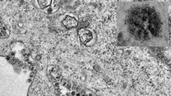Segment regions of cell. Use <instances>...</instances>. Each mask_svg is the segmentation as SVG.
<instances>
[{
  "instance_id": "cell-1",
  "label": "cell",
  "mask_w": 171,
  "mask_h": 96,
  "mask_svg": "<svg viewBox=\"0 0 171 96\" xmlns=\"http://www.w3.org/2000/svg\"><path fill=\"white\" fill-rule=\"evenodd\" d=\"M79 36L81 43L87 44L92 39L93 33L90 30H86L84 28H81L79 30Z\"/></svg>"
},
{
  "instance_id": "cell-3",
  "label": "cell",
  "mask_w": 171,
  "mask_h": 96,
  "mask_svg": "<svg viewBox=\"0 0 171 96\" xmlns=\"http://www.w3.org/2000/svg\"><path fill=\"white\" fill-rule=\"evenodd\" d=\"M47 71H48L49 74L56 79V78L58 79L62 76V71H61L60 67L57 66H49L47 68Z\"/></svg>"
},
{
  "instance_id": "cell-5",
  "label": "cell",
  "mask_w": 171,
  "mask_h": 96,
  "mask_svg": "<svg viewBox=\"0 0 171 96\" xmlns=\"http://www.w3.org/2000/svg\"><path fill=\"white\" fill-rule=\"evenodd\" d=\"M52 3L51 1H38L37 4L40 8H45L50 6Z\"/></svg>"
},
{
  "instance_id": "cell-2",
  "label": "cell",
  "mask_w": 171,
  "mask_h": 96,
  "mask_svg": "<svg viewBox=\"0 0 171 96\" xmlns=\"http://www.w3.org/2000/svg\"><path fill=\"white\" fill-rule=\"evenodd\" d=\"M64 26L66 27L67 28H73L77 26L78 22L76 19L71 16H67L66 18L62 22Z\"/></svg>"
},
{
  "instance_id": "cell-4",
  "label": "cell",
  "mask_w": 171,
  "mask_h": 96,
  "mask_svg": "<svg viewBox=\"0 0 171 96\" xmlns=\"http://www.w3.org/2000/svg\"><path fill=\"white\" fill-rule=\"evenodd\" d=\"M9 35H10V32L8 30L7 28L4 25V24H2V22L1 23V36L3 38H7L8 37Z\"/></svg>"
},
{
  "instance_id": "cell-6",
  "label": "cell",
  "mask_w": 171,
  "mask_h": 96,
  "mask_svg": "<svg viewBox=\"0 0 171 96\" xmlns=\"http://www.w3.org/2000/svg\"><path fill=\"white\" fill-rule=\"evenodd\" d=\"M22 47H23V44L20 42H15V43H13L11 44V48H12L14 50H21L22 49Z\"/></svg>"
}]
</instances>
